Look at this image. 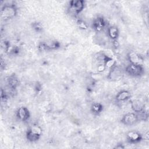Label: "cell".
<instances>
[{
    "instance_id": "obj_4",
    "label": "cell",
    "mask_w": 149,
    "mask_h": 149,
    "mask_svg": "<svg viewBox=\"0 0 149 149\" xmlns=\"http://www.w3.org/2000/svg\"><path fill=\"white\" fill-rule=\"evenodd\" d=\"M139 120L137 115L135 113L129 112L123 115L121 119V122L127 126H131L135 124Z\"/></svg>"
},
{
    "instance_id": "obj_2",
    "label": "cell",
    "mask_w": 149,
    "mask_h": 149,
    "mask_svg": "<svg viewBox=\"0 0 149 149\" xmlns=\"http://www.w3.org/2000/svg\"><path fill=\"white\" fill-rule=\"evenodd\" d=\"M17 13V9L13 5H5L1 9V17L6 20L12 19Z\"/></svg>"
},
{
    "instance_id": "obj_7",
    "label": "cell",
    "mask_w": 149,
    "mask_h": 149,
    "mask_svg": "<svg viewBox=\"0 0 149 149\" xmlns=\"http://www.w3.org/2000/svg\"><path fill=\"white\" fill-rule=\"evenodd\" d=\"M127 139L130 143H136L141 140L142 136L138 132L132 130L127 133Z\"/></svg>"
},
{
    "instance_id": "obj_16",
    "label": "cell",
    "mask_w": 149,
    "mask_h": 149,
    "mask_svg": "<svg viewBox=\"0 0 149 149\" xmlns=\"http://www.w3.org/2000/svg\"><path fill=\"white\" fill-rule=\"evenodd\" d=\"M77 24L78 25V26L81 29H83V30H86L87 29V24L82 20H79L77 22Z\"/></svg>"
},
{
    "instance_id": "obj_15",
    "label": "cell",
    "mask_w": 149,
    "mask_h": 149,
    "mask_svg": "<svg viewBox=\"0 0 149 149\" xmlns=\"http://www.w3.org/2000/svg\"><path fill=\"white\" fill-rule=\"evenodd\" d=\"M32 27L37 32H40L42 31V26L41 25V24L40 23L38 22H34L32 24Z\"/></svg>"
},
{
    "instance_id": "obj_13",
    "label": "cell",
    "mask_w": 149,
    "mask_h": 149,
    "mask_svg": "<svg viewBox=\"0 0 149 149\" xmlns=\"http://www.w3.org/2000/svg\"><path fill=\"white\" fill-rule=\"evenodd\" d=\"M108 33L110 38L113 40H116L119 36V30L116 27L111 26L108 29Z\"/></svg>"
},
{
    "instance_id": "obj_11",
    "label": "cell",
    "mask_w": 149,
    "mask_h": 149,
    "mask_svg": "<svg viewBox=\"0 0 149 149\" xmlns=\"http://www.w3.org/2000/svg\"><path fill=\"white\" fill-rule=\"evenodd\" d=\"M132 108L134 112L139 113L144 109V105L139 100H134L132 102Z\"/></svg>"
},
{
    "instance_id": "obj_14",
    "label": "cell",
    "mask_w": 149,
    "mask_h": 149,
    "mask_svg": "<svg viewBox=\"0 0 149 149\" xmlns=\"http://www.w3.org/2000/svg\"><path fill=\"white\" fill-rule=\"evenodd\" d=\"M91 109L94 113L99 114L102 111L103 106L100 103H94L92 105Z\"/></svg>"
},
{
    "instance_id": "obj_6",
    "label": "cell",
    "mask_w": 149,
    "mask_h": 149,
    "mask_svg": "<svg viewBox=\"0 0 149 149\" xmlns=\"http://www.w3.org/2000/svg\"><path fill=\"white\" fill-rule=\"evenodd\" d=\"M127 58L130 63L132 64L142 65L143 62V58L139 54L134 51H130L128 53Z\"/></svg>"
},
{
    "instance_id": "obj_12",
    "label": "cell",
    "mask_w": 149,
    "mask_h": 149,
    "mask_svg": "<svg viewBox=\"0 0 149 149\" xmlns=\"http://www.w3.org/2000/svg\"><path fill=\"white\" fill-rule=\"evenodd\" d=\"M8 84L10 88L15 89L19 84V80L15 75L12 74L8 77Z\"/></svg>"
},
{
    "instance_id": "obj_3",
    "label": "cell",
    "mask_w": 149,
    "mask_h": 149,
    "mask_svg": "<svg viewBox=\"0 0 149 149\" xmlns=\"http://www.w3.org/2000/svg\"><path fill=\"white\" fill-rule=\"evenodd\" d=\"M126 72L130 76L137 77L143 74L144 69L142 65L130 63L126 68Z\"/></svg>"
},
{
    "instance_id": "obj_1",
    "label": "cell",
    "mask_w": 149,
    "mask_h": 149,
    "mask_svg": "<svg viewBox=\"0 0 149 149\" xmlns=\"http://www.w3.org/2000/svg\"><path fill=\"white\" fill-rule=\"evenodd\" d=\"M42 133L41 128L37 125H33L30 127L27 132L26 137L30 141L34 142L37 141Z\"/></svg>"
},
{
    "instance_id": "obj_8",
    "label": "cell",
    "mask_w": 149,
    "mask_h": 149,
    "mask_svg": "<svg viewBox=\"0 0 149 149\" xmlns=\"http://www.w3.org/2000/svg\"><path fill=\"white\" fill-rule=\"evenodd\" d=\"M17 116L22 121L27 120L30 117V112L29 109L24 107H20L17 111Z\"/></svg>"
},
{
    "instance_id": "obj_5",
    "label": "cell",
    "mask_w": 149,
    "mask_h": 149,
    "mask_svg": "<svg viewBox=\"0 0 149 149\" xmlns=\"http://www.w3.org/2000/svg\"><path fill=\"white\" fill-rule=\"evenodd\" d=\"M70 10L74 14L77 15L81 12L84 6V1L82 0L72 1L69 3Z\"/></svg>"
},
{
    "instance_id": "obj_9",
    "label": "cell",
    "mask_w": 149,
    "mask_h": 149,
    "mask_svg": "<svg viewBox=\"0 0 149 149\" xmlns=\"http://www.w3.org/2000/svg\"><path fill=\"white\" fill-rule=\"evenodd\" d=\"M105 26V22L103 17L98 16L93 21V27L97 31H101Z\"/></svg>"
},
{
    "instance_id": "obj_17",
    "label": "cell",
    "mask_w": 149,
    "mask_h": 149,
    "mask_svg": "<svg viewBox=\"0 0 149 149\" xmlns=\"http://www.w3.org/2000/svg\"><path fill=\"white\" fill-rule=\"evenodd\" d=\"M115 148H123L124 147L122 146V144H120V146H116Z\"/></svg>"
},
{
    "instance_id": "obj_10",
    "label": "cell",
    "mask_w": 149,
    "mask_h": 149,
    "mask_svg": "<svg viewBox=\"0 0 149 149\" xmlns=\"http://www.w3.org/2000/svg\"><path fill=\"white\" fill-rule=\"evenodd\" d=\"M131 97V94L127 90H122L116 95V100L118 101H125L129 100Z\"/></svg>"
}]
</instances>
